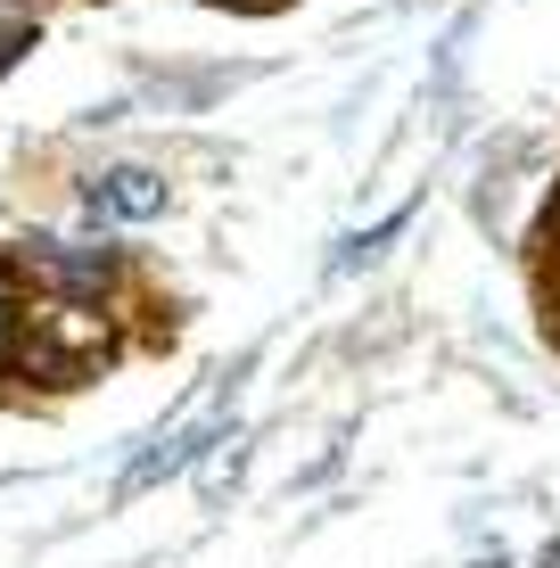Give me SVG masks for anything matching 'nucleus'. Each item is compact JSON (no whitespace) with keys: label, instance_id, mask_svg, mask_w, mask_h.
<instances>
[{"label":"nucleus","instance_id":"nucleus-4","mask_svg":"<svg viewBox=\"0 0 560 568\" xmlns=\"http://www.w3.org/2000/svg\"><path fill=\"white\" fill-rule=\"evenodd\" d=\"M404 214H413V206H404ZM404 214H388V223H371V231H363V240H346V247H338V264H371L379 247H388L396 231H404Z\"/></svg>","mask_w":560,"mask_h":568},{"label":"nucleus","instance_id":"nucleus-1","mask_svg":"<svg viewBox=\"0 0 560 568\" xmlns=\"http://www.w3.org/2000/svg\"><path fill=\"white\" fill-rule=\"evenodd\" d=\"M231 396H240V379L223 387V404H206L190 428H173L165 445H149V454H132V469H124V495H149L157 478H182L198 454H215V437H231Z\"/></svg>","mask_w":560,"mask_h":568},{"label":"nucleus","instance_id":"nucleus-5","mask_svg":"<svg viewBox=\"0 0 560 568\" xmlns=\"http://www.w3.org/2000/svg\"><path fill=\"white\" fill-rule=\"evenodd\" d=\"M0 329H9V288H0Z\"/></svg>","mask_w":560,"mask_h":568},{"label":"nucleus","instance_id":"nucleus-3","mask_svg":"<svg viewBox=\"0 0 560 568\" xmlns=\"http://www.w3.org/2000/svg\"><path fill=\"white\" fill-rule=\"evenodd\" d=\"M33 264L58 272L67 288H100V281H108V247H58V240H33Z\"/></svg>","mask_w":560,"mask_h":568},{"label":"nucleus","instance_id":"nucleus-2","mask_svg":"<svg viewBox=\"0 0 560 568\" xmlns=\"http://www.w3.org/2000/svg\"><path fill=\"white\" fill-rule=\"evenodd\" d=\"M91 214H108V223H157V214H165V173L108 165L100 182H91Z\"/></svg>","mask_w":560,"mask_h":568}]
</instances>
